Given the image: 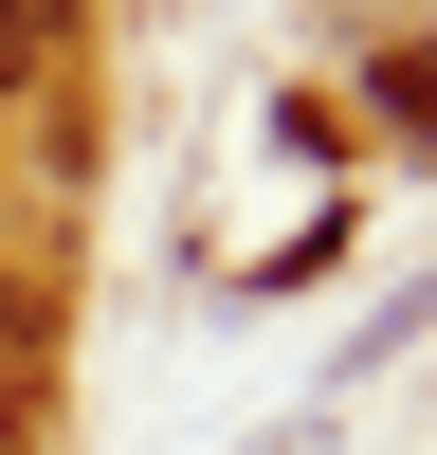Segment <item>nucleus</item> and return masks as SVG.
I'll use <instances>...</instances> for the list:
<instances>
[{
  "instance_id": "f257e3e1",
  "label": "nucleus",
  "mask_w": 437,
  "mask_h": 455,
  "mask_svg": "<svg viewBox=\"0 0 437 455\" xmlns=\"http://www.w3.org/2000/svg\"><path fill=\"white\" fill-rule=\"evenodd\" d=\"M364 109H383V128H401V146L437 164V19H419V36H383V73H364Z\"/></svg>"
},
{
  "instance_id": "f03ea898",
  "label": "nucleus",
  "mask_w": 437,
  "mask_h": 455,
  "mask_svg": "<svg viewBox=\"0 0 437 455\" xmlns=\"http://www.w3.org/2000/svg\"><path fill=\"white\" fill-rule=\"evenodd\" d=\"M19 364H36V291L0 274V383H19Z\"/></svg>"
},
{
  "instance_id": "7ed1b4c3",
  "label": "nucleus",
  "mask_w": 437,
  "mask_h": 455,
  "mask_svg": "<svg viewBox=\"0 0 437 455\" xmlns=\"http://www.w3.org/2000/svg\"><path fill=\"white\" fill-rule=\"evenodd\" d=\"M255 455H328V419H274V437H255Z\"/></svg>"
}]
</instances>
